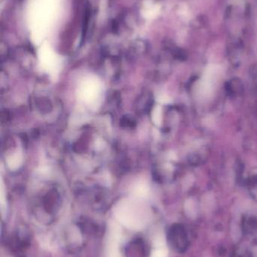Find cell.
I'll list each match as a JSON object with an SVG mask.
<instances>
[{"label":"cell","mask_w":257,"mask_h":257,"mask_svg":"<svg viewBox=\"0 0 257 257\" xmlns=\"http://www.w3.org/2000/svg\"><path fill=\"white\" fill-rule=\"evenodd\" d=\"M152 121L156 126L161 125V120H162V111H161V108L159 105H157L154 108L152 113Z\"/></svg>","instance_id":"3957f363"},{"label":"cell","mask_w":257,"mask_h":257,"mask_svg":"<svg viewBox=\"0 0 257 257\" xmlns=\"http://www.w3.org/2000/svg\"><path fill=\"white\" fill-rule=\"evenodd\" d=\"M102 93V82L95 76L83 78L77 89V96L80 102L92 108H97L101 103Z\"/></svg>","instance_id":"6da1fadb"},{"label":"cell","mask_w":257,"mask_h":257,"mask_svg":"<svg viewBox=\"0 0 257 257\" xmlns=\"http://www.w3.org/2000/svg\"><path fill=\"white\" fill-rule=\"evenodd\" d=\"M22 154L20 151H16L8 157V166L11 170H16L22 164Z\"/></svg>","instance_id":"7a4b0ae2"},{"label":"cell","mask_w":257,"mask_h":257,"mask_svg":"<svg viewBox=\"0 0 257 257\" xmlns=\"http://www.w3.org/2000/svg\"><path fill=\"white\" fill-rule=\"evenodd\" d=\"M158 101L160 103L168 104L170 102V99L166 95H160L158 97Z\"/></svg>","instance_id":"277c9868"}]
</instances>
